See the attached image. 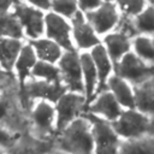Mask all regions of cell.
<instances>
[{"label": "cell", "mask_w": 154, "mask_h": 154, "mask_svg": "<svg viewBox=\"0 0 154 154\" xmlns=\"http://www.w3.org/2000/svg\"><path fill=\"white\" fill-rule=\"evenodd\" d=\"M53 148L65 154H93L91 124L85 114L73 120L53 140Z\"/></svg>", "instance_id": "obj_1"}, {"label": "cell", "mask_w": 154, "mask_h": 154, "mask_svg": "<svg viewBox=\"0 0 154 154\" xmlns=\"http://www.w3.org/2000/svg\"><path fill=\"white\" fill-rule=\"evenodd\" d=\"M112 126L122 141L154 136V120L136 108L124 109Z\"/></svg>", "instance_id": "obj_2"}, {"label": "cell", "mask_w": 154, "mask_h": 154, "mask_svg": "<svg viewBox=\"0 0 154 154\" xmlns=\"http://www.w3.org/2000/svg\"><path fill=\"white\" fill-rule=\"evenodd\" d=\"M10 12L18 20L25 41L43 37L46 12L37 8L31 1H14Z\"/></svg>", "instance_id": "obj_3"}, {"label": "cell", "mask_w": 154, "mask_h": 154, "mask_svg": "<svg viewBox=\"0 0 154 154\" xmlns=\"http://www.w3.org/2000/svg\"><path fill=\"white\" fill-rule=\"evenodd\" d=\"M30 124L32 136L46 140L57 134V116L54 103L46 100L34 101L30 107Z\"/></svg>", "instance_id": "obj_4"}, {"label": "cell", "mask_w": 154, "mask_h": 154, "mask_svg": "<svg viewBox=\"0 0 154 154\" xmlns=\"http://www.w3.org/2000/svg\"><path fill=\"white\" fill-rule=\"evenodd\" d=\"M91 124L93 135V154H119L122 144L120 137L114 131L111 123L84 113Z\"/></svg>", "instance_id": "obj_5"}, {"label": "cell", "mask_w": 154, "mask_h": 154, "mask_svg": "<svg viewBox=\"0 0 154 154\" xmlns=\"http://www.w3.org/2000/svg\"><path fill=\"white\" fill-rule=\"evenodd\" d=\"M57 134L85 113L87 100L83 94L65 91L55 102ZM55 134V135H57Z\"/></svg>", "instance_id": "obj_6"}, {"label": "cell", "mask_w": 154, "mask_h": 154, "mask_svg": "<svg viewBox=\"0 0 154 154\" xmlns=\"http://www.w3.org/2000/svg\"><path fill=\"white\" fill-rule=\"evenodd\" d=\"M84 16L100 38L117 30L122 20L117 1H101L97 8Z\"/></svg>", "instance_id": "obj_7"}, {"label": "cell", "mask_w": 154, "mask_h": 154, "mask_svg": "<svg viewBox=\"0 0 154 154\" xmlns=\"http://www.w3.org/2000/svg\"><path fill=\"white\" fill-rule=\"evenodd\" d=\"M57 66L59 70L60 83L63 84L65 90L84 95L79 52H64Z\"/></svg>", "instance_id": "obj_8"}, {"label": "cell", "mask_w": 154, "mask_h": 154, "mask_svg": "<svg viewBox=\"0 0 154 154\" xmlns=\"http://www.w3.org/2000/svg\"><path fill=\"white\" fill-rule=\"evenodd\" d=\"M114 75L136 87L154 76V66L143 61L131 51L114 64Z\"/></svg>", "instance_id": "obj_9"}, {"label": "cell", "mask_w": 154, "mask_h": 154, "mask_svg": "<svg viewBox=\"0 0 154 154\" xmlns=\"http://www.w3.org/2000/svg\"><path fill=\"white\" fill-rule=\"evenodd\" d=\"M43 36L60 46L64 52L76 51L72 41V29L70 20L57 13H46Z\"/></svg>", "instance_id": "obj_10"}, {"label": "cell", "mask_w": 154, "mask_h": 154, "mask_svg": "<svg viewBox=\"0 0 154 154\" xmlns=\"http://www.w3.org/2000/svg\"><path fill=\"white\" fill-rule=\"evenodd\" d=\"M70 23L72 29V41L77 52H90L93 48L101 43V38L94 31L85 16L81 11H78L70 19Z\"/></svg>", "instance_id": "obj_11"}, {"label": "cell", "mask_w": 154, "mask_h": 154, "mask_svg": "<svg viewBox=\"0 0 154 154\" xmlns=\"http://www.w3.org/2000/svg\"><path fill=\"white\" fill-rule=\"evenodd\" d=\"M124 109L122 108V106L108 90H102L97 93L94 99L87 103L85 108V113L111 124L120 117Z\"/></svg>", "instance_id": "obj_12"}, {"label": "cell", "mask_w": 154, "mask_h": 154, "mask_svg": "<svg viewBox=\"0 0 154 154\" xmlns=\"http://www.w3.org/2000/svg\"><path fill=\"white\" fill-rule=\"evenodd\" d=\"M20 89L23 95L28 97L31 102L37 100H46L53 103L66 91L60 82L49 83V82L37 81L32 78H29Z\"/></svg>", "instance_id": "obj_13"}, {"label": "cell", "mask_w": 154, "mask_h": 154, "mask_svg": "<svg viewBox=\"0 0 154 154\" xmlns=\"http://www.w3.org/2000/svg\"><path fill=\"white\" fill-rule=\"evenodd\" d=\"M101 45L103 46L113 64H117L122 58L132 51V37L117 29L105 35L101 38Z\"/></svg>", "instance_id": "obj_14"}, {"label": "cell", "mask_w": 154, "mask_h": 154, "mask_svg": "<svg viewBox=\"0 0 154 154\" xmlns=\"http://www.w3.org/2000/svg\"><path fill=\"white\" fill-rule=\"evenodd\" d=\"M89 53L97 73V93H100L106 90L107 81L112 75H114V64L101 43L93 48Z\"/></svg>", "instance_id": "obj_15"}, {"label": "cell", "mask_w": 154, "mask_h": 154, "mask_svg": "<svg viewBox=\"0 0 154 154\" xmlns=\"http://www.w3.org/2000/svg\"><path fill=\"white\" fill-rule=\"evenodd\" d=\"M106 90L114 96L123 109L135 108V89L128 81L117 75H112L107 81Z\"/></svg>", "instance_id": "obj_16"}, {"label": "cell", "mask_w": 154, "mask_h": 154, "mask_svg": "<svg viewBox=\"0 0 154 154\" xmlns=\"http://www.w3.org/2000/svg\"><path fill=\"white\" fill-rule=\"evenodd\" d=\"M53 149V144L49 141L37 138L32 135L19 136L16 143L7 150L6 154H48Z\"/></svg>", "instance_id": "obj_17"}, {"label": "cell", "mask_w": 154, "mask_h": 154, "mask_svg": "<svg viewBox=\"0 0 154 154\" xmlns=\"http://www.w3.org/2000/svg\"><path fill=\"white\" fill-rule=\"evenodd\" d=\"M36 63H37V58H36L30 43L28 41H25V43L23 45V48L16 60L13 70H12V73L16 76L20 88L30 78L31 71H32L34 66L36 65Z\"/></svg>", "instance_id": "obj_18"}, {"label": "cell", "mask_w": 154, "mask_h": 154, "mask_svg": "<svg viewBox=\"0 0 154 154\" xmlns=\"http://www.w3.org/2000/svg\"><path fill=\"white\" fill-rule=\"evenodd\" d=\"M135 108L154 120V76L134 87Z\"/></svg>", "instance_id": "obj_19"}, {"label": "cell", "mask_w": 154, "mask_h": 154, "mask_svg": "<svg viewBox=\"0 0 154 154\" xmlns=\"http://www.w3.org/2000/svg\"><path fill=\"white\" fill-rule=\"evenodd\" d=\"M79 59H81V67H82L84 97L88 103L97 94V73L89 52L79 53Z\"/></svg>", "instance_id": "obj_20"}, {"label": "cell", "mask_w": 154, "mask_h": 154, "mask_svg": "<svg viewBox=\"0 0 154 154\" xmlns=\"http://www.w3.org/2000/svg\"><path fill=\"white\" fill-rule=\"evenodd\" d=\"M28 42L30 43L38 61L57 65L61 55L64 54V51L60 46H58L55 42L51 41L45 36L34 41H28Z\"/></svg>", "instance_id": "obj_21"}, {"label": "cell", "mask_w": 154, "mask_h": 154, "mask_svg": "<svg viewBox=\"0 0 154 154\" xmlns=\"http://www.w3.org/2000/svg\"><path fill=\"white\" fill-rule=\"evenodd\" d=\"M24 43V40L0 38V70L4 73H12L13 66Z\"/></svg>", "instance_id": "obj_22"}, {"label": "cell", "mask_w": 154, "mask_h": 154, "mask_svg": "<svg viewBox=\"0 0 154 154\" xmlns=\"http://www.w3.org/2000/svg\"><path fill=\"white\" fill-rule=\"evenodd\" d=\"M132 52L143 61L154 66V36H135L132 38Z\"/></svg>", "instance_id": "obj_23"}, {"label": "cell", "mask_w": 154, "mask_h": 154, "mask_svg": "<svg viewBox=\"0 0 154 154\" xmlns=\"http://www.w3.org/2000/svg\"><path fill=\"white\" fill-rule=\"evenodd\" d=\"M132 25L137 35L154 36V2H148L144 10L132 19Z\"/></svg>", "instance_id": "obj_24"}, {"label": "cell", "mask_w": 154, "mask_h": 154, "mask_svg": "<svg viewBox=\"0 0 154 154\" xmlns=\"http://www.w3.org/2000/svg\"><path fill=\"white\" fill-rule=\"evenodd\" d=\"M119 154H154V136L122 141Z\"/></svg>", "instance_id": "obj_25"}, {"label": "cell", "mask_w": 154, "mask_h": 154, "mask_svg": "<svg viewBox=\"0 0 154 154\" xmlns=\"http://www.w3.org/2000/svg\"><path fill=\"white\" fill-rule=\"evenodd\" d=\"M0 38L24 40L22 28L11 12L0 14Z\"/></svg>", "instance_id": "obj_26"}, {"label": "cell", "mask_w": 154, "mask_h": 154, "mask_svg": "<svg viewBox=\"0 0 154 154\" xmlns=\"http://www.w3.org/2000/svg\"><path fill=\"white\" fill-rule=\"evenodd\" d=\"M30 78L37 79V81H43V82H49V83L60 82L58 66L54 64H48V63H43V61H38V60L31 71Z\"/></svg>", "instance_id": "obj_27"}, {"label": "cell", "mask_w": 154, "mask_h": 154, "mask_svg": "<svg viewBox=\"0 0 154 154\" xmlns=\"http://www.w3.org/2000/svg\"><path fill=\"white\" fill-rule=\"evenodd\" d=\"M148 1H141V0H124V1H117V5L119 7L122 18L125 19H134L136 18L147 6Z\"/></svg>", "instance_id": "obj_28"}, {"label": "cell", "mask_w": 154, "mask_h": 154, "mask_svg": "<svg viewBox=\"0 0 154 154\" xmlns=\"http://www.w3.org/2000/svg\"><path fill=\"white\" fill-rule=\"evenodd\" d=\"M78 4L77 1H67V0H53L51 1V10L49 12L57 13L66 19H71L78 12Z\"/></svg>", "instance_id": "obj_29"}, {"label": "cell", "mask_w": 154, "mask_h": 154, "mask_svg": "<svg viewBox=\"0 0 154 154\" xmlns=\"http://www.w3.org/2000/svg\"><path fill=\"white\" fill-rule=\"evenodd\" d=\"M20 135L11 131L8 128H6L2 123H0V148L4 150L10 149L16 141L19 138Z\"/></svg>", "instance_id": "obj_30"}, {"label": "cell", "mask_w": 154, "mask_h": 154, "mask_svg": "<svg viewBox=\"0 0 154 154\" xmlns=\"http://www.w3.org/2000/svg\"><path fill=\"white\" fill-rule=\"evenodd\" d=\"M77 4H78V10L83 14H87V13L93 12L95 8H97L100 6L101 1H97V0H82V1H77Z\"/></svg>", "instance_id": "obj_31"}, {"label": "cell", "mask_w": 154, "mask_h": 154, "mask_svg": "<svg viewBox=\"0 0 154 154\" xmlns=\"http://www.w3.org/2000/svg\"><path fill=\"white\" fill-rule=\"evenodd\" d=\"M7 114H8V103L6 100H4L0 96V123H2V120Z\"/></svg>", "instance_id": "obj_32"}, {"label": "cell", "mask_w": 154, "mask_h": 154, "mask_svg": "<svg viewBox=\"0 0 154 154\" xmlns=\"http://www.w3.org/2000/svg\"><path fill=\"white\" fill-rule=\"evenodd\" d=\"M48 154H65V153H63V152H60V150H57V149H54V148H53V149H52V150H51Z\"/></svg>", "instance_id": "obj_33"}, {"label": "cell", "mask_w": 154, "mask_h": 154, "mask_svg": "<svg viewBox=\"0 0 154 154\" xmlns=\"http://www.w3.org/2000/svg\"><path fill=\"white\" fill-rule=\"evenodd\" d=\"M0 154H6V153H5V150H4V149H1V148H0Z\"/></svg>", "instance_id": "obj_34"}, {"label": "cell", "mask_w": 154, "mask_h": 154, "mask_svg": "<svg viewBox=\"0 0 154 154\" xmlns=\"http://www.w3.org/2000/svg\"><path fill=\"white\" fill-rule=\"evenodd\" d=\"M2 75H5V73H4V72H2L1 70H0V76H2Z\"/></svg>", "instance_id": "obj_35"}, {"label": "cell", "mask_w": 154, "mask_h": 154, "mask_svg": "<svg viewBox=\"0 0 154 154\" xmlns=\"http://www.w3.org/2000/svg\"><path fill=\"white\" fill-rule=\"evenodd\" d=\"M0 96H1V89H0Z\"/></svg>", "instance_id": "obj_36"}]
</instances>
